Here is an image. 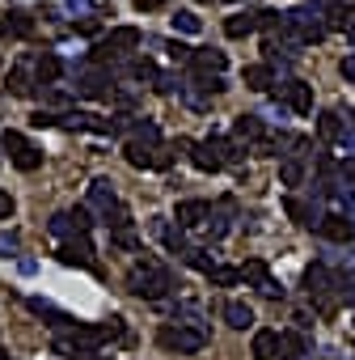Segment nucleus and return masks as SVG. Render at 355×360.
<instances>
[{"label":"nucleus","mask_w":355,"mask_h":360,"mask_svg":"<svg viewBox=\"0 0 355 360\" xmlns=\"http://www.w3.org/2000/svg\"><path fill=\"white\" fill-rule=\"evenodd\" d=\"M5 30H9V26H5V22H0V34H5Z\"/></svg>","instance_id":"nucleus-43"},{"label":"nucleus","mask_w":355,"mask_h":360,"mask_svg":"<svg viewBox=\"0 0 355 360\" xmlns=\"http://www.w3.org/2000/svg\"><path fill=\"white\" fill-rule=\"evenodd\" d=\"M208 280H212V284H225V288H233V284L241 280V267H225V263H216V267L208 271Z\"/></svg>","instance_id":"nucleus-30"},{"label":"nucleus","mask_w":355,"mask_h":360,"mask_svg":"<svg viewBox=\"0 0 355 360\" xmlns=\"http://www.w3.org/2000/svg\"><path fill=\"white\" fill-rule=\"evenodd\" d=\"M254 30H262V9H241V13H233V18L225 22V34H229V39H246V34H254Z\"/></svg>","instance_id":"nucleus-16"},{"label":"nucleus","mask_w":355,"mask_h":360,"mask_svg":"<svg viewBox=\"0 0 355 360\" xmlns=\"http://www.w3.org/2000/svg\"><path fill=\"white\" fill-rule=\"evenodd\" d=\"M225 322L237 326V330H246V326H254V309H250L246 301H229V305H225Z\"/></svg>","instance_id":"nucleus-26"},{"label":"nucleus","mask_w":355,"mask_h":360,"mask_svg":"<svg viewBox=\"0 0 355 360\" xmlns=\"http://www.w3.org/2000/svg\"><path fill=\"white\" fill-rule=\"evenodd\" d=\"M156 339H161V347H169V352H178V356H195V352L212 339V330H208V326H187V322H178V326H161Z\"/></svg>","instance_id":"nucleus-2"},{"label":"nucleus","mask_w":355,"mask_h":360,"mask_svg":"<svg viewBox=\"0 0 355 360\" xmlns=\"http://www.w3.org/2000/svg\"><path fill=\"white\" fill-rule=\"evenodd\" d=\"M254 360H279V330H258L254 335Z\"/></svg>","instance_id":"nucleus-21"},{"label":"nucleus","mask_w":355,"mask_h":360,"mask_svg":"<svg viewBox=\"0 0 355 360\" xmlns=\"http://www.w3.org/2000/svg\"><path fill=\"white\" fill-rule=\"evenodd\" d=\"M131 5H135L140 13H152V9H161V5H165V0H131Z\"/></svg>","instance_id":"nucleus-40"},{"label":"nucleus","mask_w":355,"mask_h":360,"mask_svg":"<svg viewBox=\"0 0 355 360\" xmlns=\"http://www.w3.org/2000/svg\"><path fill=\"white\" fill-rule=\"evenodd\" d=\"M60 263H64V267H89V271H93V267H98V259H93L89 238H85V233H76L72 242H64V246H60Z\"/></svg>","instance_id":"nucleus-12"},{"label":"nucleus","mask_w":355,"mask_h":360,"mask_svg":"<svg viewBox=\"0 0 355 360\" xmlns=\"http://www.w3.org/2000/svg\"><path fill=\"white\" fill-rule=\"evenodd\" d=\"M148 233H152V238H161V242H165V250H173V255H187V250H191V246H187L182 225H169L165 217H152V221H148Z\"/></svg>","instance_id":"nucleus-13"},{"label":"nucleus","mask_w":355,"mask_h":360,"mask_svg":"<svg viewBox=\"0 0 355 360\" xmlns=\"http://www.w3.org/2000/svg\"><path fill=\"white\" fill-rule=\"evenodd\" d=\"M5 26H9L13 34H22V39L30 34V18H26V13H9V22H5Z\"/></svg>","instance_id":"nucleus-36"},{"label":"nucleus","mask_w":355,"mask_h":360,"mask_svg":"<svg viewBox=\"0 0 355 360\" xmlns=\"http://www.w3.org/2000/svg\"><path fill=\"white\" fill-rule=\"evenodd\" d=\"M317 238H326V242H334V246H347V242L355 238V221H351L347 212H326V217L317 221Z\"/></svg>","instance_id":"nucleus-9"},{"label":"nucleus","mask_w":355,"mask_h":360,"mask_svg":"<svg viewBox=\"0 0 355 360\" xmlns=\"http://www.w3.org/2000/svg\"><path fill=\"white\" fill-rule=\"evenodd\" d=\"M169 26H173V34H191V39L203 30V22H199V13H195V9H178V13L169 18Z\"/></svg>","instance_id":"nucleus-24"},{"label":"nucleus","mask_w":355,"mask_h":360,"mask_svg":"<svg viewBox=\"0 0 355 360\" xmlns=\"http://www.w3.org/2000/svg\"><path fill=\"white\" fill-rule=\"evenodd\" d=\"M182 259H187V267H195V271H203V276H208V271L216 267V259H212L208 250H199V246H191V250H187Z\"/></svg>","instance_id":"nucleus-29"},{"label":"nucleus","mask_w":355,"mask_h":360,"mask_svg":"<svg viewBox=\"0 0 355 360\" xmlns=\"http://www.w3.org/2000/svg\"><path fill=\"white\" fill-rule=\"evenodd\" d=\"M342 77H347V81H351V85H355V51H351V56H347V60H342Z\"/></svg>","instance_id":"nucleus-41"},{"label":"nucleus","mask_w":355,"mask_h":360,"mask_svg":"<svg viewBox=\"0 0 355 360\" xmlns=\"http://www.w3.org/2000/svg\"><path fill=\"white\" fill-rule=\"evenodd\" d=\"M182 148H191V161H195V169H203V174H216V169H220V157H216V148H212L208 140H199V144L182 140Z\"/></svg>","instance_id":"nucleus-20"},{"label":"nucleus","mask_w":355,"mask_h":360,"mask_svg":"<svg viewBox=\"0 0 355 360\" xmlns=\"http://www.w3.org/2000/svg\"><path fill=\"white\" fill-rule=\"evenodd\" d=\"M5 148H9V161H13L18 169H26V174H34V169L43 165V153H39L22 131H5Z\"/></svg>","instance_id":"nucleus-7"},{"label":"nucleus","mask_w":355,"mask_h":360,"mask_svg":"<svg viewBox=\"0 0 355 360\" xmlns=\"http://www.w3.org/2000/svg\"><path fill=\"white\" fill-rule=\"evenodd\" d=\"M342 127H347V123H342L338 110H321V115H317V131H321V140H334V144H338Z\"/></svg>","instance_id":"nucleus-25"},{"label":"nucleus","mask_w":355,"mask_h":360,"mask_svg":"<svg viewBox=\"0 0 355 360\" xmlns=\"http://www.w3.org/2000/svg\"><path fill=\"white\" fill-rule=\"evenodd\" d=\"M275 98H279V106L288 110V115H309L313 110V85H304V81H283L279 89H275Z\"/></svg>","instance_id":"nucleus-6"},{"label":"nucleus","mask_w":355,"mask_h":360,"mask_svg":"<svg viewBox=\"0 0 355 360\" xmlns=\"http://www.w3.org/2000/svg\"><path fill=\"white\" fill-rule=\"evenodd\" d=\"M123 157L135 169H165L169 165V153H161V144H144V140H127L123 144Z\"/></svg>","instance_id":"nucleus-8"},{"label":"nucleus","mask_w":355,"mask_h":360,"mask_svg":"<svg viewBox=\"0 0 355 360\" xmlns=\"http://www.w3.org/2000/svg\"><path fill=\"white\" fill-rule=\"evenodd\" d=\"M76 77V94L81 98H110V89H114V77L106 72V68H89V64H81V72H72Z\"/></svg>","instance_id":"nucleus-5"},{"label":"nucleus","mask_w":355,"mask_h":360,"mask_svg":"<svg viewBox=\"0 0 355 360\" xmlns=\"http://www.w3.org/2000/svg\"><path fill=\"white\" fill-rule=\"evenodd\" d=\"M279 360H309V339L300 330H279Z\"/></svg>","instance_id":"nucleus-18"},{"label":"nucleus","mask_w":355,"mask_h":360,"mask_svg":"<svg viewBox=\"0 0 355 360\" xmlns=\"http://www.w3.org/2000/svg\"><path fill=\"white\" fill-rule=\"evenodd\" d=\"M334 288H338V280L330 276V267H326V263H313V267L304 271V292H309V301L317 305V314H321V318H330V314H334V305H338V301H334Z\"/></svg>","instance_id":"nucleus-3"},{"label":"nucleus","mask_w":355,"mask_h":360,"mask_svg":"<svg viewBox=\"0 0 355 360\" xmlns=\"http://www.w3.org/2000/svg\"><path fill=\"white\" fill-rule=\"evenodd\" d=\"M241 280H246V284H254L262 297H283V284L271 276V267H267L262 259H250V263H241Z\"/></svg>","instance_id":"nucleus-10"},{"label":"nucleus","mask_w":355,"mask_h":360,"mask_svg":"<svg viewBox=\"0 0 355 360\" xmlns=\"http://www.w3.org/2000/svg\"><path fill=\"white\" fill-rule=\"evenodd\" d=\"M338 174H342V187L351 191V187H355V157H347V161L338 165Z\"/></svg>","instance_id":"nucleus-37"},{"label":"nucleus","mask_w":355,"mask_h":360,"mask_svg":"<svg viewBox=\"0 0 355 360\" xmlns=\"http://www.w3.org/2000/svg\"><path fill=\"white\" fill-rule=\"evenodd\" d=\"M9 94H18V98H30L34 94V81L26 77V68H13L9 72Z\"/></svg>","instance_id":"nucleus-28"},{"label":"nucleus","mask_w":355,"mask_h":360,"mask_svg":"<svg viewBox=\"0 0 355 360\" xmlns=\"http://www.w3.org/2000/svg\"><path fill=\"white\" fill-rule=\"evenodd\" d=\"M208 217H212V204L208 200H182V204H178V212H173V221L182 225V229L208 225Z\"/></svg>","instance_id":"nucleus-15"},{"label":"nucleus","mask_w":355,"mask_h":360,"mask_svg":"<svg viewBox=\"0 0 355 360\" xmlns=\"http://www.w3.org/2000/svg\"><path fill=\"white\" fill-rule=\"evenodd\" d=\"M187 68H191L195 77H225V68H229V56H225V51H216V47H195Z\"/></svg>","instance_id":"nucleus-11"},{"label":"nucleus","mask_w":355,"mask_h":360,"mask_svg":"<svg viewBox=\"0 0 355 360\" xmlns=\"http://www.w3.org/2000/svg\"><path fill=\"white\" fill-rule=\"evenodd\" d=\"M338 301L355 305V280H338Z\"/></svg>","instance_id":"nucleus-38"},{"label":"nucleus","mask_w":355,"mask_h":360,"mask_svg":"<svg viewBox=\"0 0 355 360\" xmlns=\"http://www.w3.org/2000/svg\"><path fill=\"white\" fill-rule=\"evenodd\" d=\"M9 217H13V195L0 191V221H9Z\"/></svg>","instance_id":"nucleus-39"},{"label":"nucleus","mask_w":355,"mask_h":360,"mask_svg":"<svg viewBox=\"0 0 355 360\" xmlns=\"http://www.w3.org/2000/svg\"><path fill=\"white\" fill-rule=\"evenodd\" d=\"M127 72H131L135 81H156V77H161L152 60H131V68H127Z\"/></svg>","instance_id":"nucleus-33"},{"label":"nucleus","mask_w":355,"mask_h":360,"mask_svg":"<svg viewBox=\"0 0 355 360\" xmlns=\"http://www.w3.org/2000/svg\"><path fill=\"white\" fill-rule=\"evenodd\" d=\"M18 250H22L18 229H0V259H18Z\"/></svg>","instance_id":"nucleus-31"},{"label":"nucleus","mask_w":355,"mask_h":360,"mask_svg":"<svg viewBox=\"0 0 355 360\" xmlns=\"http://www.w3.org/2000/svg\"><path fill=\"white\" fill-rule=\"evenodd\" d=\"M68 13H81V18H93L98 13V0H64Z\"/></svg>","instance_id":"nucleus-35"},{"label":"nucleus","mask_w":355,"mask_h":360,"mask_svg":"<svg viewBox=\"0 0 355 360\" xmlns=\"http://www.w3.org/2000/svg\"><path fill=\"white\" fill-rule=\"evenodd\" d=\"M283 208H288V217H292L296 225H304V229H317V221L326 217V212L317 208V200H296V195H288Z\"/></svg>","instance_id":"nucleus-14"},{"label":"nucleus","mask_w":355,"mask_h":360,"mask_svg":"<svg viewBox=\"0 0 355 360\" xmlns=\"http://www.w3.org/2000/svg\"><path fill=\"white\" fill-rule=\"evenodd\" d=\"M47 233H51V238H60V242H68V238L76 233V225H72V212H55V217L47 221Z\"/></svg>","instance_id":"nucleus-27"},{"label":"nucleus","mask_w":355,"mask_h":360,"mask_svg":"<svg viewBox=\"0 0 355 360\" xmlns=\"http://www.w3.org/2000/svg\"><path fill=\"white\" fill-rule=\"evenodd\" d=\"M144 43V30H135V26H119V30H110L98 47H93V56H89V64H106V60H114V56H127V51H135Z\"/></svg>","instance_id":"nucleus-4"},{"label":"nucleus","mask_w":355,"mask_h":360,"mask_svg":"<svg viewBox=\"0 0 355 360\" xmlns=\"http://www.w3.org/2000/svg\"><path fill=\"white\" fill-rule=\"evenodd\" d=\"M26 305H30V314H39V318H51V326H76V322H72L64 309H55V305H51V301H43V297H30Z\"/></svg>","instance_id":"nucleus-23"},{"label":"nucleus","mask_w":355,"mask_h":360,"mask_svg":"<svg viewBox=\"0 0 355 360\" xmlns=\"http://www.w3.org/2000/svg\"><path fill=\"white\" fill-rule=\"evenodd\" d=\"M60 72H64V64H60V56H51V51H43V56L34 60V81H39L43 89H51V85L60 81Z\"/></svg>","instance_id":"nucleus-19"},{"label":"nucleus","mask_w":355,"mask_h":360,"mask_svg":"<svg viewBox=\"0 0 355 360\" xmlns=\"http://www.w3.org/2000/svg\"><path fill=\"white\" fill-rule=\"evenodd\" d=\"M304 161H309V157H288V161L279 165V183H283V187H300V183H304V174H309Z\"/></svg>","instance_id":"nucleus-22"},{"label":"nucleus","mask_w":355,"mask_h":360,"mask_svg":"<svg viewBox=\"0 0 355 360\" xmlns=\"http://www.w3.org/2000/svg\"><path fill=\"white\" fill-rule=\"evenodd\" d=\"M321 263H326V267L334 263V267H342V271H355V246H351V250L342 246V255H321Z\"/></svg>","instance_id":"nucleus-34"},{"label":"nucleus","mask_w":355,"mask_h":360,"mask_svg":"<svg viewBox=\"0 0 355 360\" xmlns=\"http://www.w3.org/2000/svg\"><path fill=\"white\" fill-rule=\"evenodd\" d=\"M110 242H114L119 250H140V238H135V229H131V225H123V229H110Z\"/></svg>","instance_id":"nucleus-32"},{"label":"nucleus","mask_w":355,"mask_h":360,"mask_svg":"<svg viewBox=\"0 0 355 360\" xmlns=\"http://www.w3.org/2000/svg\"><path fill=\"white\" fill-rule=\"evenodd\" d=\"M0 360H9V356H5V352H0Z\"/></svg>","instance_id":"nucleus-44"},{"label":"nucleus","mask_w":355,"mask_h":360,"mask_svg":"<svg viewBox=\"0 0 355 360\" xmlns=\"http://www.w3.org/2000/svg\"><path fill=\"white\" fill-rule=\"evenodd\" d=\"M127 288L144 301H165L173 292V271L156 259H140L131 271H127Z\"/></svg>","instance_id":"nucleus-1"},{"label":"nucleus","mask_w":355,"mask_h":360,"mask_svg":"<svg viewBox=\"0 0 355 360\" xmlns=\"http://www.w3.org/2000/svg\"><path fill=\"white\" fill-rule=\"evenodd\" d=\"M246 89H254V94H271V89H279L275 68H271V64H250V68H246Z\"/></svg>","instance_id":"nucleus-17"},{"label":"nucleus","mask_w":355,"mask_h":360,"mask_svg":"<svg viewBox=\"0 0 355 360\" xmlns=\"http://www.w3.org/2000/svg\"><path fill=\"white\" fill-rule=\"evenodd\" d=\"M18 271H22V276H34V271H39V263H34V259H18Z\"/></svg>","instance_id":"nucleus-42"}]
</instances>
